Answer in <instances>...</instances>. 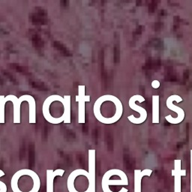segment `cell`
<instances>
[{"instance_id":"cell-1","label":"cell","mask_w":192,"mask_h":192,"mask_svg":"<svg viewBox=\"0 0 192 192\" xmlns=\"http://www.w3.org/2000/svg\"><path fill=\"white\" fill-rule=\"evenodd\" d=\"M128 181L125 172L119 169H111L104 174L101 186L103 192H113L110 189V185H128ZM128 190L126 188H122L118 192H128Z\"/></svg>"},{"instance_id":"cell-2","label":"cell","mask_w":192,"mask_h":192,"mask_svg":"<svg viewBox=\"0 0 192 192\" xmlns=\"http://www.w3.org/2000/svg\"><path fill=\"white\" fill-rule=\"evenodd\" d=\"M135 101H139L141 103V102L145 101V98L140 95H134L130 98L129 101H128V105H129L130 108L139 113L140 116L139 118H136L134 117V115H131L128 117V119L134 124H141L146 121V118H147V112L144 108L136 104Z\"/></svg>"},{"instance_id":"cell-3","label":"cell","mask_w":192,"mask_h":192,"mask_svg":"<svg viewBox=\"0 0 192 192\" xmlns=\"http://www.w3.org/2000/svg\"><path fill=\"white\" fill-rule=\"evenodd\" d=\"M173 101H176L177 103H179V102L182 101V98L180 97L179 95H173L168 98L167 102H166L168 109L177 113L178 116H177V118H173L171 116V115H168L165 116V119L168 122H170L171 124H179L184 120L185 114V111L183 110V109H182L181 107L174 105Z\"/></svg>"},{"instance_id":"cell-4","label":"cell","mask_w":192,"mask_h":192,"mask_svg":"<svg viewBox=\"0 0 192 192\" xmlns=\"http://www.w3.org/2000/svg\"><path fill=\"white\" fill-rule=\"evenodd\" d=\"M54 101H59L61 103H62L64 101V98L63 97L58 95H53L49 96L47 98H46L43 104L42 113L44 117L48 122L51 124H59L63 122V118L62 116L59 118H55L52 116L50 113V106Z\"/></svg>"},{"instance_id":"cell-5","label":"cell","mask_w":192,"mask_h":192,"mask_svg":"<svg viewBox=\"0 0 192 192\" xmlns=\"http://www.w3.org/2000/svg\"><path fill=\"white\" fill-rule=\"evenodd\" d=\"M86 86H78V95H76L75 100L78 102V123H85V104L90 101V95L85 94Z\"/></svg>"},{"instance_id":"cell-6","label":"cell","mask_w":192,"mask_h":192,"mask_svg":"<svg viewBox=\"0 0 192 192\" xmlns=\"http://www.w3.org/2000/svg\"><path fill=\"white\" fill-rule=\"evenodd\" d=\"M89 161V187L87 190L89 192H95V149H89L88 152Z\"/></svg>"},{"instance_id":"cell-7","label":"cell","mask_w":192,"mask_h":192,"mask_svg":"<svg viewBox=\"0 0 192 192\" xmlns=\"http://www.w3.org/2000/svg\"><path fill=\"white\" fill-rule=\"evenodd\" d=\"M181 160L174 161V169L171 170V176H174V192L182 191L181 177L186 176V170L181 169Z\"/></svg>"},{"instance_id":"cell-8","label":"cell","mask_w":192,"mask_h":192,"mask_svg":"<svg viewBox=\"0 0 192 192\" xmlns=\"http://www.w3.org/2000/svg\"><path fill=\"white\" fill-rule=\"evenodd\" d=\"M79 176H86L88 180L89 179V174L86 170L83 169H77L74 170L73 172H71V174L69 175L68 180H67V187L69 192H80L74 188V180ZM83 192H89L88 190H86Z\"/></svg>"},{"instance_id":"cell-9","label":"cell","mask_w":192,"mask_h":192,"mask_svg":"<svg viewBox=\"0 0 192 192\" xmlns=\"http://www.w3.org/2000/svg\"><path fill=\"white\" fill-rule=\"evenodd\" d=\"M22 103L23 101H27L29 106V122L31 124L36 123V102L33 96L30 95H23L18 98Z\"/></svg>"},{"instance_id":"cell-10","label":"cell","mask_w":192,"mask_h":192,"mask_svg":"<svg viewBox=\"0 0 192 192\" xmlns=\"http://www.w3.org/2000/svg\"><path fill=\"white\" fill-rule=\"evenodd\" d=\"M65 170L62 169H57L53 170L52 169H47L46 170L47 175V192H54L53 188V180L56 176H62Z\"/></svg>"},{"instance_id":"cell-11","label":"cell","mask_w":192,"mask_h":192,"mask_svg":"<svg viewBox=\"0 0 192 192\" xmlns=\"http://www.w3.org/2000/svg\"><path fill=\"white\" fill-rule=\"evenodd\" d=\"M4 101H11L14 104V123L20 124V105L21 102L19 101L18 98L14 95H8L5 98Z\"/></svg>"},{"instance_id":"cell-12","label":"cell","mask_w":192,"mask_h":192,"mask_svg":"<svg viewBox=\"0 0 192 192\" xmlns=\"http://www.w3.org/2000/svg\"><path fill=\"white\" fill-rule=\"evenodd\" d=\"M152 170L150 169H144L140 170L139 169L134 170V192H141V182L143 177L145 176H150Z\"/></svg>"},{"instance_id":"cell-13","label":"cell","mask_w":192,"mask_h":192,"mask_svg":"<svg viewBox=\"0 0 192 192\" xmlns=\"http://www.w3.org/2000/svg\"><path fill=\"white\" fill-rule=\"evenodd\" d=\"M62 104L64 107V112L62 116L63 122L65 124L71 123V95H65Z\"/></svg>"},{"instance_id":"cell-14","label":"cell","mask_w":192,"mask_h":192,"mask_svg":"<svg viewBox=\"0 0 192 192\" xmlns=\"http://www.w3.org/2000/svg\"><path fill=\"white\" fill-rule=\"evenodd\" d=\"M152 123L158 124L159 120V95L152 96Z\"/></svg>"},{"instance_id":"cell-15","label":"cell","mask_w":192,"mask_h":192,"mask_svg":"<svg viewBox=\"0 0 192 192\" xmlns=\"http://www.w3.org/2000/svg\"><path fill=\"white\" fill-rule=\"evenodd\" d=\"M5 98V95H0V124L5 123V106L6 104Z\"/></svg>"},{"instance_id":"cell-16","label":"cell","mask_w":192,"mask_h":192,"mask_svg":"<svg viewBox=\"0 0 192 192\" xmlns=\"http://www.w3.org/2000/svg\"><path fill=\"white\" fill-rule=\"evenodd\" d=\"M5 175V173L2 170H0V177H2ZM7 186L4 182L0 181V192H7Z\"/></svg>"},{"instance_id":"cell-17","label":"cell","mask_w":192,"mask_h":192,"mask_svg":"<svg viewBox=\"0 0 192 192\" xmlns=\"http://www.w3.org/2000/svg\"><path fill=\"white\" fill-rule=\"evenodd\" d=\"M191 155V192H192V149L190 152Z\"/></svg>"},{"instance_id":"cell-18","label":"cell","mask_w":192,"mask_h":192,"mask_svg":"<svg viewBox=\"0 0 192 192\" xmlns=\"http://www.w3.org/2000/svg\"><path fill=\"white\" fill-rule=\"evenodd\" d=\"M160 82L158 80H153L152 82V87L154 89H158L160 86Z\"/></svg>"}]
</instances>
